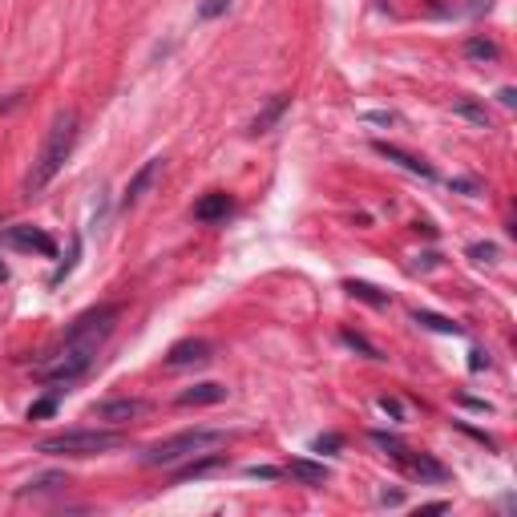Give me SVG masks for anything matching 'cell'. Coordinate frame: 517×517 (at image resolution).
<instances>
[{
  "mask_svg": "<svg viewBox=\"0 0 517 517\" xmlns=\"http://www.w3.org/2000/svg\"><path fill=\"white\" fill-rule=\"evenodd\" d=\"M114 324H118V307L114 303H101V307H93V312L77 316L73 328L65 332V340L33 368V376L41 384H53V388H65V384L81 380L97 364V352H101V344L110 340Z\"/></svg>",
  "mask_w": 517,
  "mask_h": 517,
  "instance_id": "obj_1",
  "label": "cell"
},
{
  "mask_svg": "<svg viewBox=\"0 0 517 517\" xmlns=\"http://www.w3.org/2000/svg\"><path fill=\"white\" fill-rule=\"evenodd\" d=\"M77 138H81V114H77V110H61V114L53 118V126H49V134H45V142H41L33 166H29V174H25V198L41 194V190L65 170V162L73 158Z\"/></svg>",
  "mask_w": 517,
  "mask_h": 517,
  "instance_id": "obj_2",
  "label": "cell"
},
{
  "mask_svg": "<svg viewBox=\"0 0 517 517\" xmlns=\"http://www.w3.org/2000/svg\"><path fill=\"white\" fill-rule=\"evenodd\" d=\"M126 437L118 429H69V433H53L37 445V453L45 457H101L110 449H122Z\"/></svg>",
  "mask_w": 517,
  "mask_h": 517,
  "instance_id": "obj_3",
  "label": "cell"
},
{
  "mask_svg": "<svg viewBox=\"0 0 517 517\" xmlns=\"http://www.w3.org/2000/svg\"><path fill=\"white\" fill-rule=\"evenodd\" d=\"M219 445H227V433H219V429H182V433H174V437L150 445V449L142 453V465H162V469H166V465L190 461V457H198V453H206V449H219Z\"/></svg>",
  "mask_w": 517,
  "mask_h": 517,
  "instance_id": "obj_4",
  "label": "cell"
},
{
  "mask_svg": "<svg viewBox=\"0 0 517 517\" xmlns=\"http://www.w3.org/2000/svg\"><path fill=\"white\" fill-rule=\"evenodd\" d=\"M0 243L13 247V251H25V255H41V259H53V255H57L53 235H45L41 227H29V223L5 227V231H0Z\"/></svg>",
  "mask_w": 517,
  "mask_h": 517,
  "instance_id": "obj_5",
  "label": "cell"
},
{
  "mask_svg": "<svg viewBox=\"0 0 517 517\" xmlns=\"http://www.w3.org/2000/svg\"><path fill=\"white\" fill-rule=\"evenodd\" d=\"M146 412H150V404L138 400V396H118V400H101V404H93V417H97V421H114V425L138 421V417H146Z\"/></svg>",
  "mask_w": 517,
  "mask_h": 517,
  "instance_id": "obj_6",
  "label": "cell"
},
{
  "mask_svg": "<svg viewBox=\"0 0 517 517\" xmlns=\"http://www.w3.org/2000/svg\"><path fill=\"white\" fill-rule=\"evenodd\" d=\"M215 360V344L211 340H178L166 352V368H202Z\"/></svg>",
  "mask_w": 517,
  "mask_h": 517,
  "instance_id": "obj_7",
  "label": "cell"
},
{
  "mask_svg": "<svg viewBox=\"0 0 517 517\" xmlns=\"http://www.w3.org/2000/svg\"><path fill=\"white\" fill-rule=\"evenodd\" d=\"M231 211H235V198L227 190H211V194H202L194 202V219L198 223H223Z\"/></svg>",
  "mask_w": 517,
  "mask_h": 517,
  "instance_id": "obj_8",
  "label": "cell"
},
{
  "mask_svg": "<svg viewBox=\"0 0 517 517\" xmlns=\"http://www.w3.org/2000/svg\"><path fill=\"white\" fill-rule=\"evenodd\" d=\"M372 150L380 154V158H388V162H396V166H404L408 174H421V178H437V170L425 162V158H417V154H408V150H400V146H392V142H372Z\"/></svg>",
  "mask_w": 517,
  "mask_h": 517,
  "instance_id": "obj_9",
  "label": "cell"
},
{
  "mask_svg": "<svg viewBox=\"0 0 517 517\" xmlns=\"http://www.w3.org/2000/svg\"><path fill=\"white\" fill-rule=\"evenodd\" d=\"M158 174H162V158H150V162H142L138 166V174L126 182V194H122V206H134L154 182H158Z\"/></svg>",
  "mask_w": 517,
  "mask_h": 517,
  "instance_id": "obj_10",
  "label": "cell"
},
{
  "mask_svg": "<svg viewBox=\"0 0 517 517\" xmlns=\"http://www.w3.org/2000/svg\"><path fill=\"white\" fill-rule=\"evenodd\" d=\"M215 469H227V453H215V449H206V453H198V457H190V465H182L178 473H174V481H194V477H206V473H215Z\"/></svg>",
  "mask_w": 517,
  "mask_h": 517,
  "instance_id": "obj_11",
  "label": "cell"
},
{
  "mask_svg": "<svg viewBox=\"0 0 517 517\" xmlns=\"http://www.w3.org/2000/svg\"><path fill=\"white\" fill-rule=\"evenodd\" d=\"M400 465H404L412 477H421V481H437V485H441V481H449V469H445L441 461H433L429 453H412V449H408Z\"/></svg>",
  "mask_w": 517,
  "mask_h": 517,
  "instance_id": "obj_12",
  "label": "cell"
},
{
  "mask_svg": "<svg viewBox=\"0 0 517 517\" xmlns=\"http://www.w3.org/2000/svg\"><path fill=\"white\" fill-rule=\"evenodd\" d=\"M223 400H227V388H223V384H211V380L194 384V388H186V392L178 396L182 408H190V404H223Z\"/></svg>",
  "mask_w": 517,
  "mask_h": 517,
  "instance_id": "obj_13",
  "label": "cell"
},
{
  "mask_svg": "<svg viewBox=\"0 0 517 517\" xmlns=\"http://www.w3.org/2000/svg\"><path fill=\"white\" fill-rule=\"evenodd\" d=\"M283 473H291V477H295V481H303V485H324V481L332 477V473H328V465H320V461H303V457H299V461H291Z\"/></svg>",
  "mask_w": 517,
  "mask_h": 517,
  "instance_id": "obj_14",
  "label": "cell"
},
{
  "mask_svg": "<svg viewBox=\"0 0 517 517\" xmlns=\"http://www.w3.org/2000/svg\"><path fill=\"white\" fill-rule=\"evenodd\" d=\"M453 114H457V118H465V122H473V126H481V130H489V110L481 106V101H473V97L453 101Z\"/></svg>",
  "mask_w": 517,
  "mask_h": 517,
  "instance_id": "obj_15",
  "label": "cell"
},
{
  "mask_svg": "<svg viewBox=\"0 0 517 517\" xmlns=\"http://www.w3.org/2000/svg\"><path fill=\"white\" fill-rule=\"evenodd\" d=\"M287 106H291L287 97H275L271 106H267V110H263V114H259V118L251 122V134H267V130H271V126H275V122H279L283 114H287Z\"/></svg>",
  "mask_w": 517,
  "mask_h": 517,
  "instance_id": "obj_16",
  "label": "cell"
},
{
  "mask_svg": "<svg viewBox=\"0 0 517 517\" xmlns=\"http://www.w3.org/2000/svg\"><path fill=\"white\" fill-rule=\"evenodd\" d=\"M421 328H433V332H441V336H465V328L461 324H453V320H445V316H433V312H417L412 316Z\"/></svg>",
  "mask_w": 517,
  "mask_h": 517,
  "instance_id": "obj_17",
  "label": "cell"
},
{
  "mask_svg": "<svg viewBox=\"0 0 517 517\" xmlns=\"http://www.w3.org/2000/svg\"><path fill=\"white\" fill-rule=\"evenodd\" d=\"M344 287H348V295H356V299H364V303H372V307H388V295H384V291H376L372 283H360V279H348Z\"/></svg>",
  "mask_w": 517,
  "mask_h": 517,
  "instance_id": "obj_18",
  "label": "cell"
},
{
  "mask_svg": "<svg viewBox=\"0 0 517 517\" xmlns=\"http://www.w3.org/2000/svg\"><path fill=\"white\" fill-rule=\"evenodd\" d=\"M465 57H469V61H493V57H497V45L485 41V37H469V41H465Z\"/></svg>",
  "mask_w": 517,
  "mask_h": 517,
  "instance_id": "obj_19",
  "label": "cell"
},
{
  "mask_svg": "<svg viewBox=\"0 0 517 517\" xmlns=\"http://www.w3.org/2000/svg\"><path fill=\"white\" fill-rule=\"evenodd\" d=\"M340 340H344L348 348H356V352H364L368 360H384V356H380V348H372V344H368L364 336H356V332H340Z\"/></svg>",
  "mask_w": 517,
  "mask_h": 517,
  "instance_id": "obj_20",
  "label": "cell"
},
{
  "mask_svg": "<svg viewBox=\"0 0 517 517\" xmlns=\"http://www.w3.org/2000/svg\"><path fill=\"white\" fill-rule=\"evenodd\" d=\"M231 5H235V0H202V5H198V17H202V21H215V17H223Z\"/></svg>",
  "mask_w": 517,
  "mask_h": 517,
  "instance_id": "obj_21",
  "label": "cell"
},
{
  "mask_svg": "<svg viewBox=\"0 0 517 517\" xmlns=\"http://www.w3.org/2000/svg\"><path fill=\"white\" fill-rule=\"evenodd\" d=\"M57 412V396H45V400H37L33 408H29V421H41V417H53Z\"/></svg>",
  "mask_w": 517,
  "mask_h": 517,
  "instance_id": "obj_22",
  "label": "cell"
},
{
  "mask_svg": "<svg viewBox=\"0 0 517 517\" xmlns=\"http://www.w3.org/2000/svg\"><path fill=\"white\" fill-rule=\"evenodd\" d=\"M469 259H477V263H493V259H497V247H493V243H473V247H469Z\"/></svg>",
  "mask_w": 517,
  "mask_h": 517,
  "instance_id": "obj_23",
  "label": "cell"
},
{
  "mask_svg": "<svg viewBox=\"0 0 517 517\" xmlns=\"http://www.w3.org/2000/svg\"><path fill=\"white\" fill-rule=\"evenodd\" d=\"M340 445H344V441H340L336 433H328V437H316V445H312V449H316V453H336Z\"/></svg>",
  "mask_w": 517,
  "mask_h": 517,
  "instance_id": "obj_24",
  "label": "cell"
},
{
  "mask_svg": "<svg viewBox=\"0 0 517 517\" xmlns=\"http://www.w3.org/2000/svg\"><path fill=\"white\" fill-rule=\"evenodd\" d=\"M247 477H263V481H275V477H283V469H275V465H251V469H247Z\"/></svg>",
  "mask_w": 517,
  "mask_h": 517,
  "instance_id": "obj_25",
  "label": "cell"
},
{
  "mask_svg": "<svg viewBox=\"0 0 517 517\" xmlns=\"http://www.w3.org/2000/svg\"><path fill=\"white\" fill-rule=\"evenodd\" d=\"M449 509V501H429V505H421L417 513H445Z\"/></svg>",
  "mask_w": 517,
  "mask_h": 517,
  "instance_id": "obj_26",
  "label": "cell"
},
{
  "mask_svg": "<svg viewBox=\"0 0 517 517\" xmlns=\"http://www.w3.org/2000/svg\"><path fill=\"white\" fill-rule=\"evenodd\" d=\"M497 97H501V106H517V93H513V89H509V85H505V89H501V93H497Z\"/></svg>",
  "mask_w": 517,
  "mask_h": 517,
  "instance_id": "obj_27",
  "label": "cell"
},
{
  "mask_svg": "<svg viewBox=\"0 0 517 517\" xmlns=\"http://www.w3.org/2000/svg\"><path fill=\"white\" fill-rule=\"evenodd\" d=\"M481 368H489V356L485 352H473V372H481Z\"/></svg>",
  "mask_w": 517,
  "mask_h": 517,
  "instance_id": "obj_28",
  "label": "cell"
},
{
  "mask_svg": "<svg viewBox=\"0 0 517 517\" xmlns=\"http://www.w3.org/2000/svg\"><path fill=\"white\" fill-rule=\"evenodd\" d=\"M5 279H9V263H5V259H0V283H5Z\"/></svg>",
  "mask_w": 517,
  "mask_h": 517,
  "instance_id": "obj_29",
  "label": "cell"
}]
</instances>
